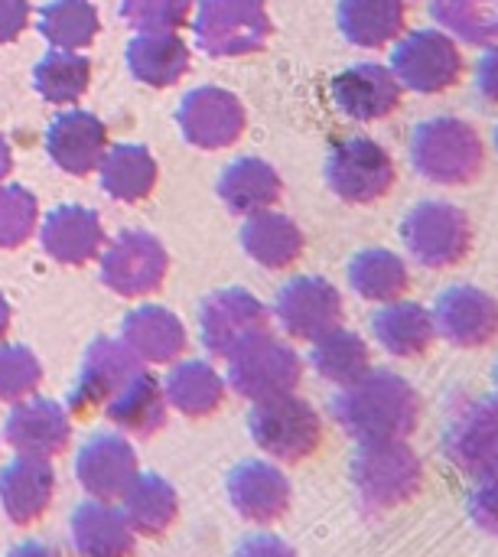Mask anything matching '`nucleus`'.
<instances>
[{"label":"nucleus","instance_id":"nucleus-1","mask_svg":"<svg viewBox=\"0 0 498 557\" xmlns=\"http://www.w3.org/2000/svg\"><path fill=\"white\" fill-rule=\"evenodd\" d=\"M333 418L359 444L408 441L421 424V395L398 372L375 369L336 395Z\"/></svg>","mask_w":498,"mask_h":557},{"label":"nucleus","instance_id":"nucleus-2","mask_svg":"<svg viewBox=\"0 0 498 557\" xmlns=\"http://www.w3.org/2000/svg\"><path fill=\"white\" fill-rule=\"evenodd\" d=\"M424 476V460L408 441L359 444L352 460V486L369 516H385L418 499Z\"/></svg>","mask_w":498,"mask_h":557},{"label":"nucleus","instance_id":"nucleus-3","mask_svg":"<svg viewBox=\"0 0 498 557\" xmlns=\"http://www.w3.org/2000/svg\"><path fill=\"white\" fill-rule=\"evenodd\" d=\"M411 157L421 176L440 186H466L486 166V144L463 117H431L414 131Z\"/></svg>","mask_w":498,"mask_h":557},{"label":"nucleus","instance_id":"nucleus-4","mask_svg":"<svg viewBox=\"0 0 498 557\" xmlns=\"http://www.w3.org/2000/svg\"><path fill=\"white\" fill-rule=\"evenodd\" d=\"M251 441L281 463H303L323 444V421L316 408L297 395H281L267 401H254L248 414Z\"/></svg>","mask_w":498,"mask_h":557},{"label":"nucleus","instance_id":"nucleus-5","mask_svg":"<svg viewBox=\"0 0 498 557\" xmlns=\"http://www.w3.org/2000/svg\"><path fill=\"white\" fill-rule=\"evenodd\" d=\"M408 251L434 271L460 264L473 248V225L463 209L450 202H421L401 225Z\"/></svg>","mask_w":498,"mask_h":557},{"label":"nucleus","instance_id":"nucleus-6","mask_svg":"<svg viewBox=\"0 0 498 557\" xmlns=\"http://www.w3.org/2000/svg\"><path fill=\"white\" fill-rule=\"evenodd\" d=\"M395 78L421 95H440L463 75V52L447 29H414L391 55Z\"/></svg>","mask_w":498,"mask_h":557},{"label":"nucleus","instance_id":"nucleus-7","mask_svg":"<svg viewBox=\"0 0 498 557\" xmlns=\"http://www.w3.org/2000/svg\"><path fill=\"white\" fill-rule=\"evenodd\" d=\"M228 382L248 401L294 395L303 382V359L297 356V349L264 333L232 356Z\"/></svg>","mask_w":498,"mask_h":557},{"label":"nucleus","instance_id":"nucleus-8","mask_svg":"<svg viewBox=\"0 0 498 557\" xmlns=\"http://www.w3.org/2000/svg\"><path fill=\"white\" fill-rule=\"evenodd\" d=\"M444 457L466 476L498 470V395L463 401L444 428Z\"/></svg>","mask_w":498,"mask_h":557},{"label":"nucleus","instance_id":"nucleus-9","mask_svg":"<svg viewBox=\"0 0 498 557\" xmlns=\"http://www.w3.org/2000/svg\"><path fill=\"white\" fill-rule=\"evenodd\" d=\"M326 180L346 202H375L388 196L395 183V163L382 144L369 137H349L333 147L326 160Z\"/></svg>","mask_w":498,"mask_h":557},{"label":"nucleus","instance_id":"nucleus-10","mask_svg":"<svg viewBox=\"0 0 498 557\" xmlns=\"http://www.w3.org/2000/svg\"><path fill=\"white\" fill-rule=\"evenodd\" d=\"M199 323H202V343H206V349L212 356L232 359L248 343H254L258 336L267 333L271 313L248 290H222V294H212L202 304Z\"/></svg>","mask_w":498,"mask_h":557},{"label":"nucleus","instance_id":"nucleus-11","mask_svg":"<svg viewBox=\"0 0 498 557\" xmlns=\"http://www.w3.org/2000/svg\"><path fill=\"white\" fill-rule=\"evenodd\" d=\"M437 336L457 349H483L498 339V300L473 284H457L434 307Z\"/></svg>","mask_w":498,"mask_h":557},{"label":"nucleus","instance_id":"nucleus-12","mask_svg":"<svg viewBox=\"0 0 498 557\" xmlns=\"http://www.w3.org/2000/svg\"><path fill=\"white\" fill-rule=\"evenodd\" d=\"M199 42L215 55H238L258 49L267 33L271 20L261 0H206L196 20Z\"/></svg>","mask_w":498,"mask_h":557},{"label":"nucleus","instance_id":"nucleus-13","mask_svg":"<svg viewBox=\"0 0 498 557\" xmlns=\"http://www.w3.org/2000/svg\"><path fill=\"white\" fill-rule=\"evenodd\" d=\"M274 313L287 336L316 343L343 326V297L323 277H297L277 294Z\"/></svg>","mask_w":498,"mask_h":557},{"label":"nucleus","instance_id":"nucleus-14","mask_svg":"<svg viewBox=\"0 0 498 557\" xmlns=\"http://www.w3.org/2000/svg\"><path fill=\"white\" fill-rule=\"evenodd\" d=\"M140 369V359L114 339H98L88 346L85 362H82V375L69 395V411L75 418H88L95 414L101 405H108Z\"/></svg>","mask_w":498,"mask_h":557},{"label":"nucleus","instance_id":"nucleus-15","mask_svg":"<svg viewBox=\"0 0 498 557\" xmlns=\"http://www.w3.org/2000/svg\"><path fill=\"white\" fill-rule=\"evenodd\" d=\"M228 499L245 522L271 525L287 516L294 490L284 470L267 460H245L228 476Z\"/></svg>","mask_w":498,"mask_h":557},{"label":"nucleus","instance_id":"nucleus-16","mask_svg":"<svg viewBox=\"0 0 498 557\" xmlns=\"http://www.w3.org/2000/svg\"><path fill=\"white\" fill-rule=\"evenodd\" d=\"M75 476L91 499L114 503L137 480L134 447L121 434H95L75 460Z\"/></svg>","mask_w":498,"mask_h":557},{"label":"nucleus","instance_id":"nucleus-17","mask_svg":"<svg viewBox=\"0 0 498 557\" xmlns=\"http://www.w3.org/2000/svg\"><path fill=\"white\" fill-rule=\"evenodd\" d=\"M3 437L20 457L52 460L69 447L72 424H69V414L62 411V405L46 401V398H33V401H20L10 411Z\"/></svg>","mask_w":498,"mask_h":557},{"label":"nucleus","instance_id":"nucleus-18","mask_svg":"<svg viewBox=\"0 0 498 557\" xmlns=\"http://www.w3.org/2000/svg\"><path fill=\"white\" fill-rule=\"evenodd\" d=\"M104 284L124 297H140L160 287L166 274V255L150 235L127 232L104 255Z\"/></svg>","mask_w":498,"mask_h":557},{"label":"nucleus","instance_id":"nucleus-19","mask_svg":"<svg viewBox=\"0 0 498 557\" xmlns=\"http://www.w3.org/2000/svg\"><path fill=\"white\" fill-rule=\"evenodd\" d=\"M333 98L356 121H382L401 104V82L391 69L365 62L333 82Z\"/></svg>","mask_w":498,"mask_h":557},{"label":"nucleus","instance_id":"nucleus-20","mask_svg":"<svg viewBox=\"0 0 498 557\" xmlns=\"http://www.w3.org/2000/svg\"><path fill=\"white\" fill-rule=\"evenodd\" d=\"M55 493V473L49 460L39 457H16L0 473V503L13 525H33L46 516Z\"/></svg>","mask_w":498,"mask_h":557},{"label":"nucleus","instance_id":"nucleus-21","mask_svg":"<svg viewBox=\"0 0 498 557\" xmlns=\"http://www.w3.org/2000/svg\"><path fill=\"white\" fill-rule=\"evenodd\" d=\"M72 545L78 557H134L137 535L124 509L91 499L72 516Z\"/></svg>","mask_w":498,"mask_h":557},{"label":"nucleus","instance_id":"nucleus-22","mask_svg":"<svg viewBox=\"0 0 498 557\" xmlns=\"http://www.w3.org/2000/svg\"><path fill=\"white\" fill-rule=\"evenodd\" d=\"M179 121L186 137L199 147H228L245 131V111L235 95L219 88H199L183 101Z\"/></svg>","mask_w":498,"mask_h":557},{"label":"nucleus","instance_id":"nucleus-23","mask_svg":"<svg viewBox=\"0 0 498 557\" xmlns=\"http://www.w3.org/2000/svg\"><path fill=\"white\" fill-rule=\"evenodd\" d=\"M372 330H375L378 346L385 352H391L395 359H421L437 343L434 313L427 307H421V304H411V300L385 304L375 313Z\"/></svg>","mask_w":498,"mask_h":557},{"label":"nucleus","instance_id":"nucleus-24","mask_svg":"<svg viewBox=\"0 0 498 557\" xmlns=\"http://www.w3.org/2000/svg\"><path fill=\"white\" fill-rule=\"evenodd\" d=\"M104 414L117 431H127L134 437H153L166 424V392L153 375L137 372L104 405Z\"/></svg>","mask_w":498,"mask_h":557},{"label":"nucleus","instance_id":"nucleus-25","mask_svg":"<svg viewBox=\"0 0 498 557\" xmlns=\"http://www.w3.org/2000/svg\"><path fill=\"white\" fill-rule=\"evenodd\" d=\"M140 362H173L186 349L183 323L163 307H140L124 320L121 339Z\"/></svg>","mask_w":498,"mask_h":557},{"label":"nucleus","instance_id":"nucleus-26","mask_svg":"<svg viewBox=\"0 0 498 557\" xmlns=\"http://www.w3.org/2000/svg\"><path fill=\"white\" fill-rule=\"evenodd\" d=\"M124 499V516L140 539H160L179 516V496L176 490L157 476V473H137L130 490L121 496Z\"/></svg>","mask_w":498,"mask_h":557},{"label":"nucleus","instance_id":"nucleus-27","mask_svg":"<svg viewBox=\"0 0 498 557\" xmlns=\"http://www.w3.org/2000/svg\"><path fill=\"white\" fill-rule=\"evenodd\" d=\"M404 0H343L339 26L343 33L365 49H378L404 33Z\"/></svg>","mask_w":498,"mask_h":557},{"label":"nucleus","instance_id":"nucleus-28","mask_svg":"<svg viewBox=\"0 0 498 557\" xmlns=\"http://www.w3.org/2000/svg\"><path fill=\"white\" fill-rule=\"evenodd\" d=\"M349 284L362 300L372 304H395L408 294L411 287V274L408 264L388 251V248H369L362 255L352 258L349 264Z\"/></svg>","mask_w":498,"mask_h":557},{"label":"nucleus","instance_id":"nucleus-29","mask_svg":"<svg viewBox=\"0 0 498 557\" xmlns=\"http://www.w3.org/2000/svg\"><path fill=\"white\" fill-rule=\"evenodd\" d=\"M166 401L186 418H209L225 401V379L209 362H183L166 375Z\"/></svg>","mask_w":498,"mask_h":557},{"label":"nucleus","instance_id":"nucleus-30","mask_svg":"<svg viewBox=\"0 0 498 557\" xmlns=\"http://www.w3.org/2000/svg\"><path fill=\"white\" fill-rule=\"evenodd\" d=\"M104 147V127L91 114H62L49 131V150L55 163L69 173H88Z\"/></svg>","mask_w":498,"mask_h":557},{"label":"nucleus","instance_id":"nucleus-31","mask_svg":"<svg viewBox=\"0 0 498 557\" xmlns=\"http://www.w3.org/2000/svg\"><path fill=\"white\" fill-rule=\"evenodd\" d=\"M241 245H245V251L258 261V264H264V268H290L297 258H300V251H303V235H300V228L287 219V215H277V212H258L248 225H245V232H241Z\"/></svg>","mask_w":498,"mask_h":557},{"label":"nucleus","instance_id":"nucleus-32","mask_svg":"<svg viewBox=\"0 0 498 557\" xmlns=\"http://www.w3.org/2000/svg\"><path fill=\"white\" fill-rule=\"evenodd\" d=\"M310 362L326 382H333L339 388H349L372 372V352H369L365 339L349 330H333L323 339H316Z\"/></svg>","mask_w":498,"mask_h":557},{"label":"nucleus","instance_id":"nucleus-33","mask_svg":"<svg viewBox=\"0 0 498 557\" xmlns=\"http://www.w3.org/2000/svg\"><path fill=\"white\" fill-rule=\"evenodd\" d=\"M222 199L235 209V212H267L277 199H281V176L261 163V160H238L225 170L222 176Z\"/></svg>","mask_w":498,"mask_h":557},{"label":"nucleus","instance_id":"nucleus-34","mask_svg":"<svg viewBox=\"0 0 498 557\" xmlns=\"http://www.w3.org/2000/svg\"><path fill=\"white\" fill-rule=\"evenodd\" d=\"M42 242L49 248V255H55L65 264H82L85 258L95 255V248L101 245V225L91 212L82 209H62L49 219Z\"/></svg>","mask_w":498,"mask_h":557},{"label":"nucleus","instance_id":"nucleus-35","mask_svg":"<svg viewBox=\"0 0 498 557\" xmlns=\"http://www.w3.org/2000/svg\"><path fill=\"white\" fill-rule=\"evenodd\" d=\"M434 20L466 42H498V0H434Z\"/></svg>","mask_w":498,"mask_h":557},{"label":"nucleus","instance_id":"nucleus-36","mask_svg":"<svg viewBox=\"0 0 498 557\" xmlns=\"http://www.w3.org/2000/svg\"><path fill=\"white\" fill-rule=\"evenodd\" d=\"M130 69L150 85H170L186 69V46L166 33H147L130 46Z\"/></svg>","mask_w":498,"mask_h":557},{"label":"nucleus","instance_id":"nucleus-37","mask_svg":"<svg viewBox=\"0 0 498 557\" xmlns=\"http://www.w3.org/2000/svg\"><path fill=\"white\" fill-rule=\"evenodd\" d=\"M153 183V160L140 147H117L104 163V189L117 199L147 196Z\"/></svg>","mask_w":498,"mask_h":557},{"label":"nucleus","instance_id":"nucleus-38","mask_svg":"<svg viewBox=\"0 0 498 557\" xmlns=\"http://www.w3.org/2000/svg\"><path fill=\"white\" fill-rule=\"evenodd\" d=\"M98 16L85 0H55L42 10V33L62 49H78L95 36Z\"/></svg>","mask_w":498,"mask_h":557},{"label":"nucleus","instance_id":"nucleus-39","mask_svg":"<svg viewBox=\"0 0 498 557\" xmlns=\"http://www.w3.org/2000/svg\"><path fill=\"white\" fill-rule=\"evenodd\" d=\"M36 85L52 101H75L88 85V62L75 52H52L36 69Z\"/></svg>","mask_w":498,"mask_h":557},{"label":"nucleus","instance_id":"nucleus-40","mask_svg":"<svg viewBox=\"0 0 498 557\" xmlns=\"http://www.w3.org/2000/svg\"><path fill=\"white\" fill-rule=\"evenodd\" d=\"M42 382L39 359L23 346H3L0 349V401L20 405L26 401Z\"/></svg>","mask_w":498,"mask_h":557},{"label":"nucleus","instance_id":"nucleus-41","mask_svg":"<svg viewBox=\"0 0 498 557\" xmlns=\"http://www.w3.org/2000/svg\"><path fill=\"white\" fill-rule=\"evenodd\" d=\"M189 13V0H124V16L144 33H166Z\"/></svg>","mask_w":498,"mask_h":557},{"label":"nucleus","instance_id":"nucleus-42","mask_svg":"<svg viewBox=\"0 0 498 557\" xmlns=\"http://www.w3.org/2000/svg\"><path fill=\"white\" fill-rule=\"evenodd\" d=\"M33 199L20 189H0V245H20L33 228Z\"/></svg>","mask_w":498,"mask_h":557},{"label":"nucleus","instance_id":"nucleus-43","mask_svg":"<svg viewBox=\"0 0 498 557\" xmlns=\"http://www.w3.org/2000/svg\"><path fill=\"white\" fill-rule=\"evenodd\" d=\"M466 512L483 535L498 539V470L476 476V486L466 496Z\"/></svg>","mask_w":498,"mask_h":557},{"label":"nucleus","instance_id":"nucleus-44","mask_svg":"<svg viewBox=\"0 0 498 557\" xmlns=\"http://www.w3.org/2000/svg\"><path fill=\"white\" fill-rule=\"evenodd\" d=\"M235 557H300L294 545H287L284 539L277 535H251L245 539L238 548H235Z\"/></svg>","mask_w":498,"mask_h":557},{"label":"nucleus","instance_id":"nucleus-45","mask_svg":"<svg viewBox=\"0 0 498 557\" xmlns=\"http://www.w3.org/2000/svg\"><path fill=\"white\" fill-rule=\"evenodd\" d=\"M476 91L483 95V101L498 104V46H493L476 65Z\"/></svg>","mask_w":498,"mask_h":557},{"label":"nucleus","instance_id":"nucleus-46","mask_svg":"<svg viewBox=\"0 0 498 557\" xmlns=\"http://www.w3.org/2000/svg\"><path fill=\"white\" fill-rule=\"evenodd\" d=\"M26 3L23 0H0V39H10L26 23Z\"/></svg>","mask_w":498,"mask_h":557},{"label":"nucleus","instance_id":"nucleus-47","mask_svg":"<svg viewBox=\"0 0 498 557\" xmlns=\"http://www.w3.org/2000/svg\"><path fill=\"white\" fill-rule=\"evenodd\" d=\"M7 557H59L49 545H39V542H26L20 548H13Z\"/></svg>","mask_w":498,"mask_h":557},{"label":"nucleus","instance_id":"nucleus-48","mask_svg":"<svg viewBox=\"0 0 498 557\" xmlns=\"http://www.w3.org/2000/svg\"><path fill=\"white\" fill-rule=\"evenodd\" d=\"M7 326H10V307H7V300L0 297V336L7 333Z\"/></svg>","mask_w":498,"mask_h":557},{"label":"nucleus","instance_id":"nucleus-49","mask_svg":"<svg viewBox=\"0 0 498 557\" xmlns=\"http://www.w3.org/2000/svg\"><path fill=\"white\" fill-rule=\"evenodd\" d=\"M3 170H7V150L0 147V176H3Z\"/></svg>","mask_w":498,"mask_h":557},{"label":"nucleus","instance_id":"nucleus-50","mask_svg":"<svg viewBox=\"0 0 498 557\" xmlns=\"http://www.w3.org/2000/svg\"><path fill=\"white\" fill-rule=\"evenodd\" d=\"M496 395H498V366H496Z\"/></svg>","mask_w":498,"mask_h":557},{"label":"nucleus","instance_id":"nucleus-51","mask_svg":"<svg viewBox=\"0 0 498 557\" xmlns=\"http://www.w3.org/2000/svg\"><path fill=\"white\" fill-rule=\"evenodd\" d=\"M496 147H498V127H496Z\"/></svg>","mask_w":498,"mask_h":557}]
</instances>
